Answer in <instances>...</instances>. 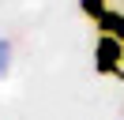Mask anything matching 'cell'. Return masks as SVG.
Masks as SVG:
<instances>
[{
  "label": "cell",
  "mask_w": 124,
  "mask_h": 120,
  "mask_svg": "<svg viewBox=\"0 0 124 120\" xmlns=\"http://www.w3.org/2000/svg\"><path fill=\"white\" fill-rule=\"evenodd\" d=\"M94 26H98V34H105V38H113V41L124 45V8H113V4H109L105 11L94 19Z\"/></svg>",
  "instance_id": "obj_2"
},
{
  "label": "cell",
  "mask_w": 124,
  "mask_h": 120,
  "mask_svg": "<svg viewBox=\"0 0 124 120\" xmlns=\"http://www.w3.org/2000/svg\"><path fill=\"white\" fill-rule=\"evenodd\" d=\"M8 56H11V45H8V41H0V75L8 71Z\"/></svg>",
  "instance_id": "obj_4"
},
{
  "label": "cell",
  "mask_w": 124,
  "mask_h": 120,
  "mask_svg": "<svg viewBox=\"0 0 124 120\" xmlns=\"http://www.w3.org/2000/svg\"><path fill=\"white\" fill-rule=\"evenodd\" d=\"M79 8H83V15H86V19H98V15L101 11H105V8H109V0H79Z\"/></svg>",
  "instance_id": "obj_3"
},
{
  "label": "cell",
  "mask_w": 124,
  "mask_h": 120,
  "mask_svg": "<svg viewBox=\"0 0 124 120\" xmlns=\"http://www.w3.org/2000/svg\"><path fill=\"white\" fill-rule=\"evenodd\" d=\"M94 71L124 79V45L105 38V34H98V41H94Z\"/></svg>",
  "instance_id": "obj_1"
}]
</instances>
